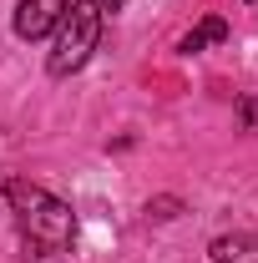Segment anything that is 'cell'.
Segmentation results:
<instances>
[{"label":"cell","instance_id":"6da1fadb","mask_svg":"<svg viewBox=\"0 0 258 263\" xmlns=\"http://www.w3.org/2000/svg\"><path fill=\"white\" fill-rule=\"evenodd\" d=\"M5 197H10V213H15V228H21V243L35 263H56L71 248L76 238V213L66 208L61 197H51L41 182H5Z\"/></svg>","mask_w":258,"mask_h":263},{"label":"cell","instance_id":"7a4b0ae2","mask_svg":"<svg viewBox=\"0 0 258 263\" xmlns=\"http://www.w3.org/2000/svg\"><path fill=\"white\" fill-rule=\"evenodd\" d=\"M101 5L97 0H71L61 15V26L51 31V56H46V71L61 81V76H76L81 66L91 61V51H97L101 41Z\"/></svg>","mask_w":258,"mask_h":263},{"label":"cell","instance_id":"3957f363","mask_svg":"<svg viewBox=\"0 0 258 263\" xmlns=\"http://www.w3.org/2000/svg\"><path fill=\"white\" fill-rule=\"evenodd\" d=\"M66 15V0H15V15H10V26L21 41H46V35L61 26Z\"/></svg>","mask_w":258,"mask_h":263},{"label":"cell","instance_id":"277c9868","mask_svg":"<svg viewBox=\"0 0 258 263\" xmlns=\"http://www.w3.org/2000/svg\"><path fill=\"white\" fill-rule=\"evenodd\" d=\"M213 263H258V233H223L208 243Z\"/></svg>","mask_w":258,"mask_h":263},{"label":"cell","instance_id":"5b68a950","mask_svg":"<svg viewBox=\"0 0 258 263\" xmlns=\"http://www.w3.org/2000/svg\"><path fill=\"white\" fill-rule=\"evenodd\" d=\"M223 41H228V21H223V15H208V21H197L193 31L177 41V51L193 56V51H202V46H223Z\"/></svg>","mask_w":258,"mask_h":263},{"label":"cell","instance_id":"8992f818","mask_svg":"<svg viewBox=\"0 0 258 263\" xmlns=\"http://www.w3.org/2000/svg\"><path fill=\"white\" fill-rule=\"evenodd\" d=\"M177 208H182L177 197H152L147 202V218H177Z\"/></svg>","mask_w":258,"mask_h":263},{"label":"cell","instance_id":"52a82bcc","mask_svg":"<svg viewBox=\"0 0 258 263\" xmlns=\"http://www.w3.org/2000/svg\"><path fill=\"white\" fill-rule=\"evenodd\" d=\"M238 111H243V127L258 132V101H253V97H243V101H238Z\"/></svg>","mask_w":258,"mask_h":263},{"label":"cell","instance_id":"ba28073f","mask_svg":"<svg viewBox=\"0 0 258 263\" xmlns=\"http://www.w3.org/2000/svg\"><path fill=\"white\" fill-rule=\"evenodd\" d=\"M97 5H101V15H117V10H122L127 0H97Z\"/></svg>","mask_w":258,"mask_h":263},{"label":"cell","instance_id":"9c48e42d","mask_svg":"<svg viewBox=\"0 0 258 263\" xmlns=\"http://www.w3.org/2000/svg\"><path fill=\"white\" fill-rule=\"evenodd\" d=\"M248 5H258V0H248Z\"/></svg>","mask_w":258,"mask_h":263}]
</instances>
